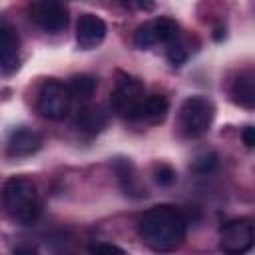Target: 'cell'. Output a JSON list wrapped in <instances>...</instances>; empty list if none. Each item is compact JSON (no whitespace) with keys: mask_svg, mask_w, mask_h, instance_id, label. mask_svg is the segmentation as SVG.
I'll list each match as a JSON object with an SVG mask.
<instances>
[{"mask_svg":"<svg viewBox=\"0 0 255 255\" xmlns=\"http://www.w3.org/2000/svg\"><path fill=\"white\" fill-rule=\"evenodd\" d=\"M187 219L183 211L173 205L149 207L137 221V235L145 247L155 253H169L185 241Z\"/></svg>","mask_w":255,"mask_h":255,"instance_id":"cell-1","label":"cell"},{"mask_svg":"<svg viewBox=\"0 0 255 255\" xmlns=\"http://www.w3.org/2000/svg\"><path fill=\"white\" fill-rule=\"evenodd\" d=\"M2 203L10 217L22 225H32L42 215V199L36 183L26 175L6 179L2 187Z\"/></svg>","mask_w":255,"mask_h":255,"instance_id":"cell-2","label":"cell"},{"mask_svg":"<svg viewBox=\"0 0 255 255\" xmlns=\"http://www.w3.org/2000/svg\"><path fill=\"white\" fill-rule=\"evenodd\" d=\"M215 118V106L203 96H189L179 108V128L187 137H201L207 133Z\"/></svg>","mask_w":255,"mask_h":255,"instance_id":"cell-3","label":"cell"},{"mask_svg":"<svg viewBox=\"0 0 255 255\" xmlns=\"http://www.w3.org/2000/svg\"><path fill=\"white\" fill-rule=\"evenodd\" d=\"M72 96L68 90V84L58 80H46L38 94V112L42 118L50 122H60L70 114Z\"/></svg>","mask_w":255,"mask_h":255,"instance_id":"cell-4","label":"cell"},{"mask_svg":"<svg viewBox=\"0 0 255 255\" xmlns=\"http://www.w3.org/2000/svg\"><path fill=\"white\" fill-rule=\"evenodd\" d=\"M143 98H145L143 84L133 76L118 72L116 88L112 92V108H114V112H118L120 116L131 120Z\"/></svg>","mask_w":255,"mask_h":255,"instance_id":"cell-5","label":"cell"},{"mask_svg":"<svg viewBox=\"0 0 255 255\" xmlns=\"http://www.w3.org/2000/svg\"><path fill=\"white\" fill-rule=\"evenodd\" d=\"M28 14H30V20L48 34L64 32L70 22L68 8L60 0H36L30 6Z\"/></svg>","mask_w":255,"mask_h":255,"instance_id":"cell-6","label":"cell"},{"mask_svg":"<svg viewBox=\"0 0 255 255\" xmlns=\"http://www.w3.org/2000/svg\"><path fill=\"white\" fill-rule=\"evenodd\" d=\"M221 235V249L225 253H245L253 247L255 241V229L251 219L239 217V219H229L221 225L219 229Z\"/></svg>","mask_w":255,"mask_h":255,"instance_id":"cell-7","label":"cell"},{"mask_svg":"<svg viewBox=\"0 0 255 255\" xmlns=\"http://www.w3.org/2000/svg\"><path fill=\"white\" fill-rule=\"evenodd\" d=\"M20 36L16 26L0 18V72L10 76L20 68Z\"/></svg>","mask_w":255,"mask_h":255,"instance_id":"cell-8","label":"cell"},{"mask_svg":"<svg viewBox=\"0 0 255 255\" xmlns=\"http://www.w3.org/2000/svg\"><path fill=\"white\" fill-rule=\"evenodd\" d=\"M108 26L96 14H82L76 24V42L82 50H94L106 38Z\"/></svg>","mask_w":255,"mask_h":255,"instance_id":"cell-9","label":"cell"},{"mask_svg":"<svg viewBox=\"0 0 255 255\" xmlns=\"http://www.w3.org/2000/svg\"><path fill=\"white\" fill-rule=\"evenodd\" d=\"M42 143L44 139L38 131L30 128H18L6 139V153L10 157H30L42 147Z\"/></svg>","mask_w":255,"mask_h":255,"instance_id":"cell-10","label":"cell"},{"mask_svg":"<svg viewBox=\"0 0 255 255\" xmlns=\"http://www.w3.org/2000/svg\"><path fill=\"white\" fill-rule=\"evenodd\" d=\"M167 112H169V102L165 96L161 94H153V96H147L141 100V104L137 106L135 114H133V122H145V124H161L165 118H167Z\"/></svg>","mask_w":255,"mask_h":255,"instance_id":"cell-11","label":"cell"},{"mask_svg":"<svg viewBox=\"0 0 255 255\" xmlns=\"http://www.w3.org/2000/svg\"><path fill=\"white\" fill-rule=\"evenodd\" d=\"M74 124L82 133L96 135V133H100V131H104L108 128L110 114L102 106H84V108L78 110Z\"/></svg>","mask_w":255,"mask_h":255,"instance_id":"cell-12","label":"cell"},{"mask_svg":"<svg viewBox=\"0 0 255 255\" xmlns=\"http://www.w3.org/2000/svg\"><path fill=\"white\" fill-rule=\"evenodd\" d=\"M114 171L118 175V181H120V187L124 189L126 195L133 197V199H139V197H145V189L141 187L137 175H135V167L129 159L126 157H118L114 161Z\"/></svg>","mask_w":255,"mask_h":255,"instance_id":"cell-13","label":"cell"},{"mask_svg":"<svg viewBox=\"0 0 255 255\" xmlns=\"http://www.w3.org/2000/svg\"><path fill=\"white\" fill-rule=\"evenodd\" d=\"M231 100L245 108V110H253L255 108V74L251 70L241 72L231 86Z\"/></svg>","mask_w":255,"mask_h":255,"instance_id":"cell-14","label":"cell"},{"mask_svg":"<svg viewBox=\"0 0 255 255\" xmlns=\"http://www.w3.org/2000/svg\"><path fill=\"white\" fill-rule=\"evenodd\" d=\"M96 88H98V80L92 74H78L68 84L72 100H78V102L92 100V96L96 94Z\"/></svg>","mask_w":255,"mask_h":255,"instance_id":"cell-15","label":"cell"},{"mask_svg":"<svg viewBox=\"0 0 255 255\" xmlns=\"http://www.w3.org/2000/svg\"><path fill=\"white\" fill-rule=\"evenodd\" d=\"M151 26H153L157 44H171L179 36V24L173 18H167V16L155 18V20H151Z\"/></svg>","mask_w":255,"mask_h":255,"instance_id":"cell-16","label":"cell"},{"mask_svg":"<svg viewBox=\"0 0 255 255\" xmlns=\"http://www.w3.org/2000/svg\"><path fill=\"white\" fill-rule=\"evenodd\" d=\"M133 44H135V48H139V50H147V48H151V46L157 44L155 32H153V26H151V20L145 22V24H141V26L135 30Z\"/></svg>","mask_w":255,"mask_h":255,"instance_id":"cell-17","label":"cell"},{"mask_svg":"<svg viewBox=\"0 0 255 255\" xmlns=\"http://www.w3.org/2000/svg\"><path fill=\"white\" fill-rule=\"evenodd\" d=\"M215 167H217V153H213V151L195 157L193 163H191V169H193L195 173H209V171H213Z\"/></svg>","mask_w":255,"mask_h":255,"instance_id":"cell-18","label":"cell"},{"mask_svg":"<svg viewBox=\"0 0 255 255\" xmlns=\"http://www.w3.org/2000/svg\"><path fill=\"white\" fill-rule=\"evenodd\" d=\"M153 179H155L157 185L167 187V185H171V183L177 179V173H175V169H173L171 165L159 163V165H155V169H153Z\"/></svg>","mask_w":255,"mask_h":255,"instance_id":"cell-19","label":"cell"},{"mask_svg":"<svg viewBox=\"0 0 255 255\" xmlns=\"http://www.w3.org/2000/svg\"><path fill=\"white\" fill-rule=\"evenodd\" d=\"M167 46H169V48H167V62H169L173 68L183 66L185 60H187L185 48H183L181 44H177V42H171V44H167Z\"/></svg>","mask_w":255,"mask_h":255,"instance_id":"cell-20","label":"cell"},{"mask_svg":"<svg viewBox=\"0 0 255 255\" xmlns=\"http://www.w3.org/2000/svg\"><path fill=\"white\" fill-rule=\"evenodd\" d=\"M126 8L131 10H141V12H151L155 8V0H120Z\"/></svg>","mask_w":255,"mask_h":255,"instance_id":"cell-21","label":"cell"},{"mask_svg":"<svg viewBox=\"0 0 255 255\" xmlns=\"http://www.w3.org/2000/svg\"><path fill=\"white\" fill-rule=\"evenodd\" d=\"M88 251L90 253H118V255H124L126 253L122 247H118L114 243H94V245L88 247Z\"/></svg>","mask_w":255,"mask_h":255,"instance_id":"cell-22","label":"cell"},{"mask_svg":"<svg viewBox=\"0 0 255 255\" xmlns=\"http://www.w3.org/2000/svg\"><path fill=\"white\" fill-rule=\"evenodd\" d=\"M241 139H243L247 149H253V145H255V128L253 126H245L241 129Z\"/></svg>","mask_w":255,"mask_h":255,"instance_id":"cell-23","label":"cell"},{"mask_svg":"<svg viewBox=\"0 0 255 255\" xmlns=\"http://www.w3.org/2000/svg\"><path fill=\"white\" fill-rule=\"evenodd\" d=\"M14 253L18 255V253H36V249L34 247H14Z\"/></svg>","mask_w":255,"mask_h":255,"instance_id":"cell-24","label":"cell"},{"mask_svg":"<svg viewBox=\"0 0 255 255\" xmlns=\"http://www.w3.org/2000/svg\"><path fill=\"white\" fill-rule=\"evenodd\" d=\"M213 38H215V40L225 38V28H217V30H215V34H213Z\"/></svg>","mask_w":255,"mask_h":255,"instance_id":"cell-25","label":"cell"}]
</instances>
